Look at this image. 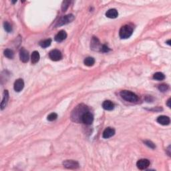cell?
Returning a JSON list of instances; mask_svg holds the SVG:
<instances>
[{
    "label": "cell",
    "instance_id": "8992f818",
    "mask_svg": "<svg viewBox=\"0 0 171 171\" xmlns=\"http://www.w3.org/2000/svg\"><path fill=\"white\" fill-rule=\"evenodd\" d=\"M49 57L52 61H57L60 60L62 57V55H61V51L58 49H53L49 51Z\"/></svg>",
    "mask_w": 171,
    "mask_h": 171
},
{
    "label": "cell",
    "instance_id": "83f0119b",
    "mask_svg": "<svg viewBox=\"0 0 171 171\" xmlns=\"http://www.w3.org/2000/svg\"><path fill=\"white\" fill-rule=\"evenodd\" d=\"M100 51H102V52H108V51H110V48L106 45H102Z\"/></svg>",
    "mask_w": 171,
    "mask_h": 171
},
{
    "label": "cell",
    "instance_id": "30bf717a",
    "mask_svg": "<svg viewBox=\"0 0 171 171\" xmlns=\"http://www.w3.org/2000/svg\"><path fill=\"white\" fill-rule=\"evenodd\" d=\"M19 57L23 63H26L29 60V52L23 47L19 51Z\"/></svg>",
    "mask_w": 171,
    "mask_h": 171
},
{
    "label": "cell",
    "instance_id": "484cf974",
    "mask_svg": "<svg viewBox=\"0 0 171 171\" xmlns=\"http://www.w3.org/2000/svg\"><path fill=\"white\" fill-rule=\"evenodd\" d=\"M69 3H70V1H63L62 5H61V9H62L63 11H65L67 10V9L68 8Z\"/></svg>",
    "mask_w": 171,
    "mask_h": 171
},
{
    "label": "cell",
    "instance_id": "2e32d148",
    "mask_svg": "<svg viewBox=\"0 0 171 171\" xmlns=\"http://www.w3.org/2000/svg\"><path fill=\"white\" fill-rule=\"evenodd\" d=\"M102 108L106 110H112L114 108V104L112 101L110 100H105L102 103Z\"/></svg>",
    "mask_w": 171,
    "mask_h": 171
},
{
    "label": "cell",
    "instance_id": "f1b7e54d",
    "mask_svg": "<svg viewBox=\"0 0 171 171\" xmlns=\"http://www.w3.org/2000/svg\"><path fill=\"white\" fill-rule=\"evenodd\" d=\"M170 100L171 99L169 98L168 101H167V103H166V105L168 106V108H170Z\"/></svg>",
    "mask_w": 171,
    "mask_h": 171
},
{
    "label": "cell",
    "instance_id": "d6986e66",
    "mask_svg": "<svg viewBox=\"0 0 171 171\" xmlns=\"http://www.w3.org/2000/svg\"><path fill=\"white\" fill-rule=\"evenodd\" d=\"M83 63L87 66H92L95 63V59L92 57H88L85 58Z\"/></svg>",
    "mask_w": 171,
    "mask_h": 171
},
{
    "label": "cell",
    "instance_id": "ac0fdd59",
    "mask_svg": "<svg viewBox=\"0 0 171 171\" xmlns=\"http://www.w3.org/2000/svg\"><path fill=\"white\" fill-rule=\"evenodd\" d=\"M39 58H40V55H39V53L38 51H34L32 53L31 56V63L33 64H35V63H37L39 60Z\"/></svg>",
    "mask_w": 171,
    "mask_h": 171
},
{
    "label": "cell",
    "instance_id": "52a82bcc",
    "mask_svg": "<svg viewBox=\"0 0 171 171\" xmlns=\"http://www.w3.org/2000/svg\"><path fill=\"white\" fill-rule=\"evenodd\" d=\"M63 165L65 168L68 169H76L79 168V164L76 161L73 160H66L63 162Z\"/></svg>",
    "mask_w": 171,
    "mask_h": 171
},
{
    "label": "cell",
    "instance_id": "7c38bea8",
    "mask_svg": "<svg viewBox=\"0 0 171 171\" xmlns=\"http://www.w3.org/2000/svg\"><path fill=\"white\" fill-rule=\"evenodd\" d=\"M115 134V130L113 128H110V127H108V128H106L105 129L104 132H103L102 134V137L104 138H111V137L114 136Z\"/></svg>",
    "mask_w": 171,
    "mask_h": 171
},
{
    "label": "cell",
    "instance_id": "3957f363",
    "mask_svg": "<svg viewBox=\"0 0 171 171\" xmlns=\"http://www.w3.org/2000/svg\"><path fill=\"white\" fill-rule=\"evenodd\" d=\"M133 33V27L129 25H125L121 27L119 31V35L120 38L127 39L132 35Z\"/></svg>",
    "mask_w": 171,
    "mask_h": 171
},
{
    "label": "cell",
    "instance_id": "4fadbf2b",
    "mask_svg": "<svg viewBox=\"0 0 171 171\" xmlns=\"http://www.w3.org/2000/svg\"><path fill=\"white\" fill-rule=\"evenodd\" d=\"M9 100V92L7 90H5L4 92H3V99L2 101H1V110H3L5 107L7 106V102H8Z\"/></svg>",
    "mask_w": 171,
    "mask_h": 171
},
{
    "label": "cell",
    "instance_id": "6da1fadb",
    "mask_svg": "<svg viewBox=\"0 0 171 171\" xmlns=\"http://www.w3.org/2000/svg\"><path fill=\"white\" fill-rule=\"evenodd\" d=\"M88 108L85 106H83V105H79V106H77L73 111L71 113V118L73 121H75V122H78V120H80L82 115L84 114L85 112H88L87 111Z\"/></svg>",
    "mask_w": 171,
    "mask_h": 171
},
{
    "label": "cell",
    "instance_id": "8fae6325",
    "mask_svg": "<svg viewBox=\"0 0 171 171\" xmlns=\"http://www.w3.org/2000/svg\"><path fill=\"white\" fill-rule=\"evenodd\" d=\"M23 87H24V81L21 78L17 79V80L15 81L14 85H13V88H14L15 91H16L17 92L22 90Z\"/></svg>",
    "mask_w": 171,
    "mask_h": 171
},
{
    "label": "cell",
    "instance_id": "cb8c5ba5",
    "mask_svg": "<svg viewBox=\"0 0 171 171\" xmlns=\"http://www.w3.org/2000/svg\"><path fill=\"white\" fill-rule=\"evenodd\" d=\"M158 89H159V90L160 91V92H166V91L168 90L169 87H168V85H167V84H164V83H162V84H161V85H159V86H158Z\"/></svg>",
    "mask_w": 171,
    "mask_h": 171
},
{
    "label": "cell",
    "instance_id": "4dcf8cb0",
    "mask_svg": "<svg viewBox=\"0 0 171 171\" xmlns=\"http://www.w3.org/2000/svg\"><path fill=\"white\" fill-rule=\"evenodd\" d=\"M170 39H168V40L166 41V43H167V44H168L169 45H170Z\"/></svg>",
    "mask_w": 171,
    "mask_h": 171
},
{
    "label": "cell",
    "instance_id": "9c48e42d",
    "mask_svg": "<svg viewBox=\"0 0 171 171\" xmlns=\"http://www.w3.org/2000/svg\"><path fill=\"white\" fill-rule=\"evenodd\" d=\"M90 47L94 51H100L101 47H102V45H101L100 41L99 39L96 37H93L92 39V41H91L90 43Z\"/></svg>",
    "mask_w": 171,
    "mask_h": 171
},
{
    "label": "cell",
    "instance_id": "ffe728a7",
    "mask_svg": "<svg viewBox=\"0 0 171 171\" xmlns=\"http://www.w3.org/2000/svg\"><path fill=\"white\" fill-rule=\"evenodd\" d=\"M153 78L158 81H162L165 79V75L162 72H156L153 75Z\"/></svg>",
    "mask_w": 171,
    "mask_h": 171
},
{
    "label": "cell",
    "instance_id": "5b68a950",
    "mask_svg": "<svg viewBox=\"0 0 171 171\" xmlns=\"http://www.w3.org/2000/svg\"><path fill=\"white\" fill-rule=\"evenodd\" d=\"M81 121L83 124L86 125H90L92 124L93 121H94V116L90 112H86L81 116Z\"/></svg>",
    "mask_w": 171,
    "mask_h": 171
},
{
    "label": "cell",
    "instance_id": "ba28073f",
    "mask_svg": "<svg viewBox=\"0 0 171 171\" xmlns=\"http://www.w3.org/2000/svg\"><path fill=\"white\" fill-rule=\"evenodd\" d=\"M150 160L146 158L140 159V160H138V162H136L137 168L140 169V170H144V169L148 168L150 166Z\"/></svg>",
    "mask_w": 171,
    "mask_h": 171
},
{
    "label": "cell",
    "instance_id": "603a6c76",
    "mask_svg": "<svg viewBox=\"0 0 171 171\" xmlns=\"http://www.w3.org/2000/svg\"><path fill=\"white\" fill-rule=\"evenodd\" d=\"M57 114H56V113H51V114H49L48 116H47V120L49 121H54L57 119Z\"/></svg>",
    "mask_w": 171,
    "mask_h": 171
},
{
    "label": "cell",
    "instance_id": "5bb4252c",
    "mask_svg": "<svg viewBox=\"0 0 171 171\" xmlns=\"http://www.w3.org/2000/svg\"><path fill=\"white\" fill-rule=\"evenodd\" d=\"M157 122H158L159 124L164 125V126H166V125H168L170 122V118L168 116H160L157 118L156 120Z\"/></svg>",
    "mask_w": 171,
    "mask_h": 171
},
{
    "label": "cell",
    "instance_id": "d4e9b609",
    "mask_svg": "<svg viewBox=\"0 0 171 171\" xmlns=\"http://www.w3.org/2000/svg\"><path fill=\"white\" fill-rule=\"evenodd\" d=\"M3 26H4L5 30L7 31V32H11V31H12V27H11L10 23L7 22V21L4 22V23H3Z\"/></svg>",
    "mask_w": 171,
    "mask_h": 171
},
{
    "label": "cell",
    "instance_id": "277c9868",
    "mask_svg": "<svg viewBox=\"0 0 171 171\" xmlns=\"http://www.w3.org/2000/svg\"><path fill=\"white\" fill-rule=\"evenodd\" d=\"M74 18H75L74 15L73 14H69V15H65V16L61 17V18L59 19V21H57L56 24V27L61 26V25L67 24V23L71 22V21L74 19Z\"/></svg>",
    "mask_w": 171,
    "mask_h": 171
},
{
    "label": "cell",
    "instance_id": "44dd1931",
    "mask_svg": "<svg viewBox=\"0 0 171 171\" xmlns=\"http://www.w3.org/2000/svg\"><path fill=\"white\" fill-rule=\"evenodd\" d=\"M51 39H44V40L41 41L39 42V45L41 47H43V48H45V47H49V45H51Z\"/></svg>",
    "mask_w": 171,
    "mask_h": 171
},
{
    "label": "cell",
    "instance_id": "7a4b0ae2",
    "mask_svg": "<svg viewBox=\"0 0 171 171\" xmlns=\"http://www.w3.org/2000/svg\"><path fill=\"white\" fill-rule=\"evenodd\" d=\"M120 96L127 102H136L138 100V96L136 94H134V92H130V91L122 90L120 92Z\"/></svg>",
    "mask_w": 171,
    "mask_h": 171
},
{
    "label": "cell",
    "instance_id": "f546056e",
    "mask_svg": "<svg viewBox=\"0 0 171 171\" xmlns=\"http://www.w3.org/2000/svg\"><path fill=\"white\" fill-rule=\"evenodd\" d=\"M170 146H168V149H167V150L169 151V152H170ZM168 154L169 155V156H170V152H168Z\"/></svg>",
    "mask_w": 171,
    "mask_h": 171
},
{
    "label": "cell",
    "instance_id": "7402d4cb",
    "mask_svg": "<svg viewBox=\"0 0 171 171\" xmlns=\"http://www.w3.org/2000/svg\"><path fill=\"white\" fill-rule=\"evenodd\" d=\"M4 55L5 57H7V58L12 59L13 55H14V52L10 49H7L4 51Z\"/></svg>",
    "mask_w": 171,
    "mask_h": 171
},
{
    "label": "cell",
    "instance_id": "9a60e30c",
    "mask_svg": "<svg viewBox=\"0 0 171 171\" xmlns=\"http://www.w3.org/2000/svg\"><path fill=\"white\" fill-rule=\"evenodd\" d=\"M67 37V33L65 31L61 30L59 31L58 33L55 35V41H56L57 42H61L64 40V39Z\"/></svg>",
    "mask_w": 171,
    "mask_h": 171
},
{
    "label": "cell",
    "instance_id": "4316f807",
    "mask_svg": "<svg viewBox=\"0 0 171 171\" xmlns=\"http://www.w3.org/2000/svg\"><path fill=\"white\" fill-rule=\"evenodd\" d=\"M144 143L147 146H148L149 148H150L152 149H154L155 148H156V146H155V144L152 142V141L145 140V141H144Z\"/></svg>",
    "mask_w": 171,
    "mask_h": 171
},
{
    "label": "cell",
    "instance_id": "e0dca14e",
    "mask_svg": "<svg viewBox=\"0 0 171 171\" xmlns=\"http://www.w3.org/2000/svg\"><path fill=\"white\" fill-rule=\"evenodd\" d=\"M106 16L110 19H115L118 16V12L116 9H110L108 11H107Z\"/></svg>",
    "mask_w": 171,
    "mask_h": 171
}]
</instances>
